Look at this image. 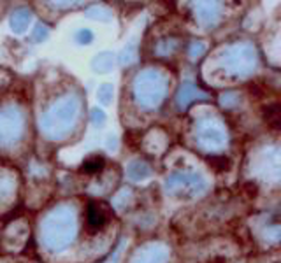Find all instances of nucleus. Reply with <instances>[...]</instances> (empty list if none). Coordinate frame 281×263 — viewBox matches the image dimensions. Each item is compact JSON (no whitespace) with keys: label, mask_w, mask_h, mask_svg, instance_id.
<instances>
[{"label":"nucleus","mask_w":281,"mask_h":263,"mask_svg":"<svg viewBox=\"0 0 281 263\" xmlns=\"http://www.w3.org/2000/svg\"><path fill=\"white\" fill-rule=\"evenodd\" d=\"M264 121L269 125L273 130H280V121H281V114H280V105L273 104L267 105L264 111Z\"/></svg>","instance_id":"3"},{"label":"nucleus","mask_w":281,"mask_h":263,"mask_svg":"<svg viewBox=\"0 0 281 263\" xmlns=\"http://www.w3.org/2000/svg\"><path fill=\"white\" fill-rule=\"evenodd\" d=\"M208 164H209V167L216 172L230 170V160L227 158V156H209Z\"/></svg>","instance_id":"4"},{"label":"nucleus","mask_w":281,"mask_h":263,"mask_svg":"<svg viewBox=\"0 0 281 263\" xmlns=\"http://www.w3.org/2000/svg\"><path fill=\"white\" fill-rule=\"evenodd\" d=\"M112 209L105 202H93L90 203L88 211H86V231L90 235H95L97 231L102 230L105 225L111 221Z\"/></svg>","instance_id":"1"},{"label":"nucleus","mask_w":281,"mask_h":263,"mask_svg":"<svg viewBox=\"0 0 281 263\" xmlns=\"http://www.w3.org/2000/svg\"><path fill=\"white\" fill-rule=\"evenodd\" d=\"M104 165H105V160L102 158V156L93 155V156H90V158L84 160L79 172L81 174H99V172L104 168Z\"/></svg>","instance_id":"2"}]
</instances>
